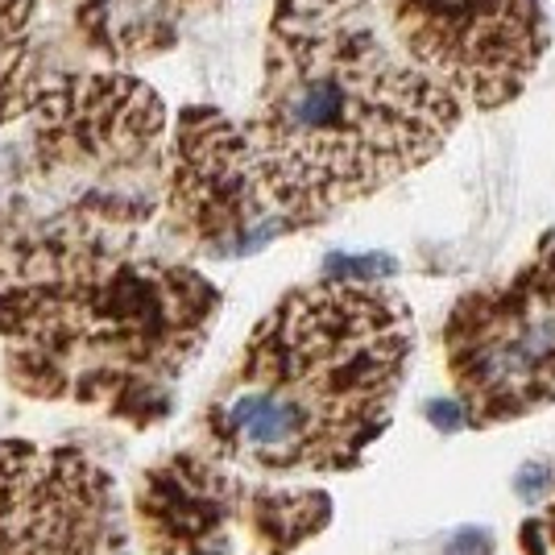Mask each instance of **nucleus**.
Masks as SVG:
<instances>
[{
	"instance_id": "nucleus-1",
	"label": "nucleus",
	"mask_w": 555,
	"mask_h": 555,
	"mask_svg": "<svg viewBox=\"0 0 555 555\" xmlns=\"http://www.w3.org/2000/svg\"><path fill=\"white\" fill-rule=\"evenodd\" d=\"M163 95L129 70L54 79L0 175V361L9 386L129 427L170 415L224 295L150 241L163 224Z\"/></svg>"
},
{
	"instance_id": "nucleus-2",
	"label": "nucleus",
	"mask_w": 555,
	"mask_h": 555,
	"mask_svg": "<svg viewBox=\"0 0 555 555\" xmlns=\"http://www.w3.org/2000/svg\"><path fill=\"white\" fill-rule=\"evenodd\" d=\"M464 116L382 0H274L261 88L236 120L261 245L427 166Z\"/></svg>"
},
{
	"instance_id": "nucleus-3",
	"label": "nucleus",
	"mask_w": 555,
	"mask_h": 555,
	"mask_svg": "<svg viewBox=\"0 0 555 555\" xmlns=\"http://www.w3.org/2000/svg\"><path fill=\"white\" fill-rule=\"evenodd\" d=\"M411 361L415 311L390 282H302L257 320L204 402V448L266 477L352 473L386 436Z\"/></svg>"
},
{
	"instance_id": "nucleus-4",
	"label": "nucleus",
	"mask_w": 555,
	"mask_h": 555,
	"mask_svg": "<svg viewBox=\"0 0 555 555\" xmlns=\"http://www.w3.org/2000/svg\"><path fill=\"white\" fill-rule=\"evenodd\" d=\"M129 514L141 555H295L332 522V498L245 477L208 448H179L141 468Z\"/></svg>"
},
{
	"instance_id": "nucleus-5",
	"label": "nucleus",
	"mask_w": 555,
	"mask_h": 555,
	"mask_svg": "<svg viewBox=\"0 0 555 555\" xmlns=\"http://www.w3.org/2000/svg\"><path fill=\"white\" fill-rule=\"evenodd\" d=\"M464 427L489 431L555 402V229L506 278L464 291L440 327Z\"/></svg>"
},
{
	"instance_id": "nucleus-6",
	"label": "nucleus",
	"mask_w": 555,
	"mask_h": 555,
	"mask_svg": "<svg viewBox=\"0 0 555 555\" xmlns=\"http://www.w3.org/2000/svg\"><path fill=\"white\" fill-rule=\"evenodd\" d=\"M0 555H133L116 477L83 448L0 440Z\"/></svg>"
},
{
	"instance_id": "nucleus-7",
	"label": "nucleus",
	"mask_w": 555,
	"mask_h": 555,
	"mask_svg": "<svg viewBox=\"0 0 555 555\" xmlns=\"http://www.w3.org/2000/svg\"><path fill=\"white\" fill-rule=\"evenodd\" d=\"M415 50L452 83L468 113L527 92L552 47L543 0H382Z\"/></svg>"
},
{
	"instance_id": "nucleus-8",
	"label": "nucleus",
	"mask_w": 555,
	"mask_h": 555,
	"mask_svg": "<svg viewBox=\"0 0 555 555\" xmlns=\"http://www.w3.org/2000/svg\"><path fill=\"white\" fill-rule=\"evenodd\" d=\"M70 4L83 42L116 67L158 59L186 29L220 13L229 0H59Z\"/></svg>"
},
{
	"instance_id": "nucleus-9",
	"label": "nucleus",
	"mask_w": 555,
	"mask_h": 555,
	"mask_svg": "<svg viewBox=\"0 0 555 555\" xmlns=\"http://www.w3.org/2000/svg\"><path fill=\"white\" fill-rule=\"evenodd\" d=\"M42 88L38 0H0V129L22 125Z\"/></svg>"
},
{
	"instance_id": "nucleus-10",
	"label": "nucleus",
	"mask_w": 555,
	"mask_h": 555,
	"mask_svg": "<svg viewBox=\"0 0 555 555\" xmlns=\"http://www.w3.org/2000/svg\"><path fill=\"white\" fill-rule=\"evenodd\" d=\"M518 552L522 555H555V486L543 506L518 527Z\"/></svg>"
}]
</instances>
